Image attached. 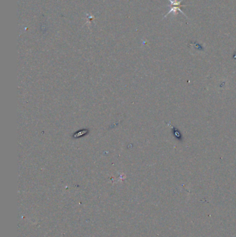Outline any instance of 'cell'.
Masks as SVG:
<instances>
[{
    "label": "cell",
    "mask_w": 236,
    "mask_h": 237,
    "mask_svg": "<svg viewBox=\"0 0 236 237\" xmlns=\"http://www.w3.org/2000/svg\"><path fill=\"white\" fill-rule=\"evenodd\" d=\"M169 2H170V6H171V8L170 11H168V13L165 15L164 17H166L169 14L171 13H173L174 15H177V14H178V11L179 12H180L181 13H182L183 15L186 16V15H185V13H183V11L181 10L180 7H182L183 5H181V3H182V2L183 1V0H180V1H177V0H168Z\"/></svg>",
    "instance_id": "obj_1"
}]
</instances>
